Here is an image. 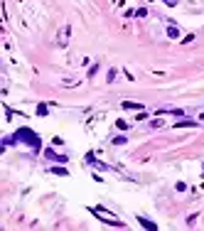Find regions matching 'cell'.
Listing matches in <instances>:
<instances>
[{"instance_id": "obj_4", "label": "cell", "mask_w": 204, "mask_h": 231, "mask_svg": "<svg viewBox=\"0 0 204 231\" xmlns=\"http://www.w3.org/2000/svg\"><path fill=\"white\" fill-rule=\"evenodd\" d=\"M123 108H140V103H131V101H126V103H123Z\"/></svg>"}, {"instance_id": "obj_6", "label": "cell", "mask_w": 204, "mask_h": 231, "mask_svg": "<svg viewBox=\"0 0 204 231\" xmlns=\"http://www.w3.org/2000/svg\"><path fill=\"white\" fill-rule=\"evenodd\" d=\"M167 34H170V37H180V30H175V27H170V30H167Z\"/></svg>"}, {"instance_id": "obj_5", "label": "cell", "mask_w": 204, "mask_h": 231, "mask_svg": "<svg viewBox=\"0 0 204 231\" xmlns=\"http://www.w3.org/2000/svg\"><path fill=\"white\" fill-rule=\"evenodd\" d=\"M182 126H194V121H180V123H177V128H182Z\"/></svg>"}, {"instance_id": "obj_7", "label": "cell", "mask_w": 204, "mask_h": 231, "mask_svg": "<svg viewBox=\"0 0 204 231\" xmlns=\"http://www.w3.org/2000/svg\"><path fill=\"white\" fill-rule=\"evenodd\" d=\"M165 2H167V5H177V0H165Z\"/></svg>"}, {"instance_id": "obj_8", "label": "cell", "mask_w": 204, "mask_h": 231, "mask_svg": "<svg viewBox=\"0 0 204 231\" xmlns=\"http://www.w3.org/2000/svg\"><path fill=\"white\" fill-rule=\"evenodd\" d=\"M202 118H204V113H202Z\"/></svg>"}, {"instance_id": "obj_2", "label": "cell", "mask_w": 204, "mask_h": 231, "mask_svg": "<svg viewBox=\"0 0 204 231\" xmlns=\"http://www.w3.org/2000/svg\"><path fill=\"white\" fill-rule=\"evenodd\" d=\"M47 158H52V160H59V162H67V158H64V155H54L52 150H47Z\"/></svg>"}, {"instance_id": "obj_3", "label": "cell", "mask_w": 204, "mask_h": 231, "mask_svg": "<svg viewBox=\"0 0 204 231\" xmlns=\"http://www.w3.org/2000/svg\"><path fill=\"white\" fill-rule=\"evenodd\" d=\"M138 221H140V224H143L145 229H157V226H155L153 221H148V219H143V216H138Z\"/></svg>"}, {"instance_id": "obj_1", "label": "cell", "mask_w": 204, "mask_h": 231, "mask_svg": "<svg viewBox=\"0 0 204 231\" xmlns=\"http://www.w3.org/2000/svg\"><path fill=\"white\" fill-rule=\"evenodd\" d=\"M15 138L22 140V143H27V145H32V148H39V145H42V143H39V135L34 131H30V128H20V131L15 133Z\"/></svg>"}]
</instances>
